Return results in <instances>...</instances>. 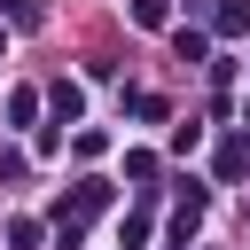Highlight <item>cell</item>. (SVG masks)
<instances>
[{
	"label": "cell",
	"instance_id": "obj_1",
	"mask_svg": "<svg viewBox=\"0 0 250 250\" xmlns=\"http://www.w3.org/2000/svg\"><path fill=\"white\" fill-rule=\"evenodd\" d=\"M47 102H55V125H70V117H78V109H86V94H78V86H70V78H62V86H47Z\"/></svg>",
	"mask_w": 250,
	"mask_h": 250
},
{
	"label": "cell",
	"instance_id": "obj_2",
	"mask_svg": "<svg viewBox=\"0 0 250 250\" xmlns=\"http://www.w3.org/2000/svg\"><path fill=\"white\" fill-rule=\"evenodd\" d=\"M219 31H227V39L250 31V0H219Z\"/></svg>",
	"mask_w": 250,
	"mask_h": 250
},
{
	"label": "cell",
	"instance_id": "obj_4",
	"mask_svg": "<svg viewBox=\"0 0 250 250\" xmlns=\"http://www.w3.org/2000/svg\"><path fill=\"white\" fill-rule=\"evenodd\" d=\"M242 172H250V148H242V141H234V148H227V156H219V180H242Z\"/></svg>",
	"mask_w": 250,
	"mask_h": 250
},
{
	"label": "cell",
	"instance_id": "obj_3",
	"mask_svg": "<svg viewBox=\"0 0 250 250\" xmlns=\"http://www.w3.org/2000/svg\"><path fill=\"white\" fill-rule=\"evenodd\" d=\"M8 117H16V125H31V117H39V94H31V86H23V94H8Z\"/></svg>",
	"mask_w": 250,
	"mask_h": 250
},
{
	"label": "cell",
	"instance_id": "obj_5",
	"mask_svg": "<svg viewBox=\"0 0 250 250\" xmlns=\"http://www.w3.org/2000/svg\"><path fill=\"white\" fill-rule=\"evenodd\" d=\"M242 125H250V109H242Z\"/></svg>",
	"mask_w": 250,
	"mask_h": 250
}]
</instances>
